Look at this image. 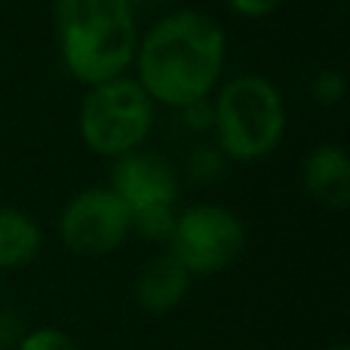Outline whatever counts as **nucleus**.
<instances>
[{
  "instance_id": "nucleus-1",
  "label": "nucleus",
  "mask_w": 350,
  "mask_h": 350,
  "mask_svg": "<svg viewBox=\"0 0 350 350\" xmlns=\"http://www.w3.org/2000/svg\"><path fill=\"white\" fill-rule=\"evenodd\" d=\"M139 83L151 102L187 108L215 90L224 68V31L197 10L160 18L139 46Z\"/></svg>"
},
{
  "instance_id": "nucleus-2",
  "label": "nucleus",
  "mask_w": 350,
  "mask_h": 350,
  "mask_svg": "<svg viewBox=\"0 0 350 350\" xmlns=\"http://www.w3.org/2000/svg\"><path fill=\"white\" fill-rule=\"evenodd\" d=\"M65 65L80 83L123 77L135 59V16L123 0H55Z\"/></svg>"
},
{
  "instance_id": "nucleus-3",
  "label": "nucleus",
  "mask_w": 350,
  "mask_h": 350,
  "mask_svg": "<svg viewBox=\"0 0 350 350\" xmlns=\"http://www.w3.org/2000/svg\"><path fill=\"white\" fill-rule=\"evenodd\" d=\"M215 133L218 145L234 160H258L280 145L286 133V108L277 86L265 77L243 74L234 77L215 105Z\"/></svg>"
},
{
  "instance_id": "nucleus-4",
  "label": "nucleus",
  "mask_w": 350,
  "mask_h": 350,
  "mask_svg": "<svg viewBox=\"0 0 350 350\" xmlns=\"http://www.w3.org/2000/svg\"><path fill=\"white\" fill-rule=\"evenodd\" d=\"M154 129V102L139 80L114 77L92 86L80 108L83 142L102 157L135 151Z\"/></svg>"
},
{
  "instance_id": "nucleus-5",
  "label": "nucleus",
  "mask_w": 350,
  "mask_h": 350,
  "mask_svg": "<svg viewBox=\"0 0 350 350\" xmlns=\"http://www.w3.org/2000/svg\"><path fill=\"white\" fill-rule=\"evenodd\" d=\"M172 255L187 267V273L209 277L237 261L246 243L243 221L224 206H191L178 215L172 230Z\"/></svg>"
},
{
  "instance_id": "nucleus-6",
  "label": "nucleus",
  "mask_w": 350,
  "mask_h": 350,
  "mask_svg": "<svg viewBox=\"0 0 350 350\" xmlns=\"http://www.w3.org/2000/svg\"><path fill=\"white\" fill-rule=\"evenodd\" d=\"M133 230V212L105 187L77 193L62 212V240L77 255H108Z\"/></svg>"
},
{
  "instance_id": "nucleus-7",
  "label": "nucleus",
  "mask_w": 350,
  "mask_h": 350,
  "mask_svg": "<svg viewBox=\"0 0 350 350\" xmlns=\"http://www.w3.org/2000/svg\"><path fill=\"white\" fill-rule=\"evenodd\" d=\"M111 191L129 206V212L148 206H172L178 200V178L170 160L151 151H129L117 157Z\"/></svg>"
},
{
  "instance_id": "nucleus-8",
  "label": "nucleus",
  "mask_w": 350,
  "mask_h": 350,
  "mask_svg": "<svg viewBox=\"0 0 350 350\" xmlns=\"http://www.w3.org/2000/svg\"><path fill=\"white\" fill-rule=\"evenodd\" d=\"M191 289V273L172 252L154 255L135 277V301L148 314H170L185 301Z\"/></svg>"
},
{
  "instance_id": "nucleus-9",
  "label": "nucleus",
  "mask_w": 350,
  "mask_h": 350,
  "mask_svg": "<svg viewBox=\"0 0 350 350\" xmlns=\"http://www.w3.org/2000/svg\"><path fill=\"white\" fill-rule=\"evenodd\" d=\"M304 187L320 206L341 212L350 206V160L341 148H314L304 160Z\"/></svg>"
},
{
  "instance_id": "nucleus-10",
  "label": "nucleus",
  "mask_w": 350,
  "mask_h": 350,
  "mask_svg": "<svg viewBox=\"0 0 350 350\" xmlns=\"http://www.w3.org/2000/svg\"><path fill=\"white\" fill-rule=\"evenodd\" d=\"M40 228L31 215L12 206H0V267H25L40 252Z\"/></svg>"
},
{
  "instance_id": "nucleus-11",
  "label": "nucleus",
  "mask_w": 350,
  "mask_h": 350,
  "mask_svg": "<svg viewBox=\"0 0 350 350\" xmlns=\"http://www.w3.org/2000/svg\"><path fill=\"white\" fill-rule=\"evenodd\" d=\"M175 221H178V215L172 212V206H148V209L133 212V228L151 243L172 240Z\"/></svg>"
},
{
  "instance_id": "nucleus-12",
  "label": "nucleus",
  "mask_w": 350,
  "mask_h": 350,
  "mask_svg": "<svg viewBox=\"0 0 350 350\" xmlns=\"http://www.w3.org/2000/svg\"><path fill=\"white\" fill-rule=\"evenodd\" d=\"M221 170H224V157L218 148L200 145L187 157V172H191L193 181H212L215 175H221Z\"/></svg>"
},
{
  "instance_id": "nucleus-13",
  "label": "nucleus",
  "mask_w": 350,
  "mask_h": 350,
  "mask_svg": "<svg viewBox=\"0 0 350 350\" xmlns=\"http://www.w3.org/2000/svg\"><path fill=\"white\" fill-rule=\"evenodd\" d=\"M16 350H77V345H74V338L65 335L62 329L43 326V329H31Z\"/></svg>"
},
{
  "instance_id": "nucleus-14",
  "label": "nucleus",
  "mask_w": 350,
  "mask_h": 350,
  "mask_svg": "<svg viewBox=\"0 0 350 350\" xmlns=\"http://www.w3.org/2000/svg\"><path fill=\"white\" fill-rule=\"evenodd\" d=\"M310 96L320 105L341 102V96H345V77L338 71H332V68H323V71H317L314 83H310Z\"/></svg>"
},
{
  "instance_id": "nucleus-15",
  "label": "nucleus",
  "mask_w": 350,
  "mask_h": 350,
  "mask_svg": "<svg viewBox=\"0 0 350 350\" xmlns=\"http://www.w3.org/2000/svg\"><path fill=\"white\" fill-rule=\"evenodd\" d=\"M28 335L25 320L10 308H0V350H16Z\"/></svg>"
},
{
  "instance_id": "nucleus-16",
  "label": "nucleus",
  "mask_w": 350,
  "mask_h": 350,
  "mask_svg": "<svg viewBox=\"0 0 350 350\" xmlns=\"http://www.w3.org/2000/svg\"><path fill=\"white\" fill-rule=\"evenodd\" d=\"M185 111V126L193 129V133H203V129H209L212 123H215V111H212V102L209 98H203V102H193L187 105Z\"/></svg>"
},
{
  "instance_id": "nucleus-17",
  "label": "nucleus",
  "mask_w": 350,
  "mask_h": 350,
  "mask_svg": "<svg viewBox=\"0 0 350 350\" xmlns=\"http://www.w3.org/2000/svg\"><path fill=\"white\" fill-rule=\"evenodd\" d=\"M224 3H228L234 12H240V16L265 18V16H271V12L277 10L280 0H224Z\"/></svg>"
},
{
  "instance_id": "nucleus-18",
  "label": "nucleus",
  "mask_w": 350,
  "mask_h": 350,
  "mask_svg": "<svg viewBox=\"0 0 350 350\" xmlns=\"http://www.w3.org/2000/svg\"><path fill=\"white\" fill-rule=\"evenodd\" d=\"M123 3H126L129 10H135V6H142V10H148V6H157V3H163V0H123Z\"/></svg>"
},
{
  "instance_id": "nucleus-19",
  "label": "nucleus",
  "mask_w": 350,
  "mask_h": 350,
  "mask_svg": "<svg viewBox=\"0 0 350 350\" xmlns=\"http://www.w3.org/2000/svg\"><path fill=\"white\" fill-rule=\"evenodd\" d=\"M326 350H347V345H332V347H326Z\"/></svg>"
}]
</instances>
